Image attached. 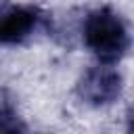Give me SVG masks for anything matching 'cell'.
<instances>
[{
    "label": "cell",
    "instance_id": "obj_4",
    "mask_svg": "<svg viewBox=\"0 0 134 134\" xmlns=\"http://www.w3.org/2000/svg\"><path fill=\"white\" fill-rule=\"evenodd\" d=\"M27 126L21 119L10 96L0 92V132H25Z\"/></svg>",
    "mask_w": 134,
    "mask_h": 134
},
{
    "label": "cell",
    "instance_id": "obj_1",
    "mask_svg": "<svg viewBox=\"0 0 134 134\" xmlns=\"http://www.w3.org/2000/svg\"><path fill=\"white\" fill-rule=\"evenodd\" d=\"M82 38L98 63L115 65L130 50V31L124 17L111 6H98L84 19Z\"/></svg>",
    "mask_w": 134,
    "mask_h": 134
},
{
    "label": "cell",
    "instance_id": "obj_2",
    "mask_svg": "<svg viewBox=\"0 0 134 134\" xmlns=\"http://www.w3.org/2000/svg\"><path fill=\"white\" fill-rule=\"evenodd\" d=\"M124 92V77L115 69V65L98 63L88 67L80 80L75 82L77 98L88 107H109L119 100Z\"/></svg>",
    "mask_w": 134,
    "mask_h": 134
},
{
    "label": "cell",
    "instance_id": "obj_3",
    "mask_svg": "<svg viewBox=\"0 0 134 134\" xmlns=\"http://www.w3.org/2000/svg\"><path fill=\"white\" fill-rule=\"evenodd\" d=\"M44 21V13L34 4H6L0 8V44H21L31 38Z\"/></svg>",
    "mask_w": 134,
    "mask_h": 134
}]
</instances>
